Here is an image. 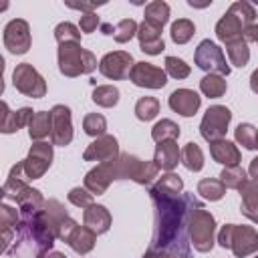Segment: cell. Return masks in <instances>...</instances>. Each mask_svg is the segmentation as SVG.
Here are the masks:
<instances>
[{"mask_svg":"<svg viewBox=\"0 0 258 258\" xmlns=\"http://www.w3.org/2000/svg\"><path fill=\"white\" fill-rule=\"evenodd\" d=\"M149 198L155 212L149 248L163 252L167 258H189V220L191 214L204 204L191 194L165 196L153 187H149Z\"/></svg>","mask_w":258,"mask_h":258,"instance_id":"cell-1","label":"cell"},{"mask_svg":"<svg viewBox=\"0 0 258 258\" xmlns=\"http://www.w3.org/2000/svg\"><path fill=\"white\" fill-rule=\"evenodd\" d=\"M69 214L58 200H46L36 212H20V224L12 248H8L10 258H42L58 240V224Z\"/></svg>","mask_w":258,"mask_h":258,"instance_id":"cell-2","label":"cell"},{"mask_svg":"<svg viewBox=\"0 0 258 258\" xmlns=\"http://www.w3.org/2000/svg\"><path fill=\"white\" fill-rule=\"evenodd\" d=\"M58 71L64 77H81V75H89L93 73L99 64H97V56L83 48L81 42H67V44H58Z\"/></svg>","mask_w":258,"mask_h":258,"instance_id":"cell-3","label":"cell"},{"mask_svg":"<svg viewBox=\"0 0 258 258\" xmlns=\"http://www.w3.org/2000/svg\"><path fill=\"white\" fill-rule=\"evenodd\" d=\"M189 242H191L194 250H198L202 254H206V252H210L214 248V242H216V220L204 206H200L191 214V220H189Z\"/></svg>","mask_w":258,"mask_h":258,"instance_id":"cell-4","label":"cell"},{"mask_svg":"<svg viewBox=\"0 0 258 258\" xmlns=\"http://www.w3.org/2000/svg\"><path fill=\"white\" fill-rule=\"evenodd\" d=\"M194 62L198 64V69L206 71L208 75L214 73V75H222V77H228L230 75V64L224 56V50L210 38L202 40L194 52Z\"/></svg>","mask_w":258,"mask_h":258,"instance_id":"cell-5","label":"cell"},{"mask_svg":"<svg viewBox=\"0 0 258 258\" xmlns=\"http://www.w3.org/2000/svg\"><path fill=\"white\" fill-rule=\"evenodd\" d=\"M12 85L18 93L30 97V99H40L46 95V83L42 75L30 64V62H20L12 71Z\"/></svg>","mask_w":258,"mask_h":258,"instance_id":"cell-6","label":"cell"},{"mask_svg":"<svg viewBox=\"0 0 258 258\" xmlns=\"http://www.w3.org/2000/svg\"><path fill=\"white\" fill-rule=\"evenodd\" d=\"M230 121H232V111L228 107H224V105H212V107H208V111L202 117L200 133H202V137L208 143L220 141V139H224Z\"/></svg>","mask_w":258,"mask_h":258,"instance_id":"cell-7","label":"cell"},{"mask_svg":"<svg viewBox=\"0 0 258 258\" xmlns=\"http://www.w3.org/2000/svg\"><path fill=\"white\" fill-rule=\"evenodd\" d=\"M119 165H121V179H133L139 185H149L159 173L155 161H143L131 153H121Z\"/></svg>","mask_w":258,"mask_h":258,"instance_id":"cell-8","label":"cell"},{"mask_svg":"<svg viewBox=\"0 0 258 258\" xmlns=\"http://www.w3.org/2000/svg\"><path fill=\"white\" fill-rule=\"evenodd\" d=\"M115 179H121L119 157H115L111 161H105V163H97L93 169H89L87 175H85V187L93 196H103Z\"/></svg>","mask_w":258,"mask_h":258,"instance_id":"cell-9","label":"cell"},{"mask_svg":"<svg viewBox=\"0 0 258 258\" xmlns=\"http://www.w3.org/2000/svg\"><path fill=\"white\" fill-rule=\"evenodd\" d=\"M135 67V60L131 56V52L125 50H113L107 52L101 60H99V73L111 81H123L129 79L131 71Z\"/></svg>","mask_w":258,"mask_h":258,"instance_id":"cell-10","label":"cell"},{"mask_svg":"<svg viewBox=\"0 0 258 258\" xmlns=\"http://www.w3.org/2000/svg\"><path fill=\"white\" fill-rule=\"evenodd\" d=\"M22 161H24V169H26L28 179H40L52 163V143L34 141L28 149L26 159H22Z\"/></svg>","mask_w":258,"mask_h":258,"instance_id":"cell-11","label":"cell"},{"mask_svg":"<svg viewBox=\"0 0 258 258\" xmlns=\"http://www.w3.org/2000/svg\"><path fill=\"white\" fill-rule=\"evenodd\" d=\"M2 40H4V46L8 48V52H12V54H24V52H28V48L32 44L28 22L22 20V18H12L4 26Z\"/></svg>","mask_w":258,"mask_h":258,"instance_id":"cell-12","label":"cell"},{"mask_svg":"<svg viewBox=\"0 0 258 258\" xmlns=\"http://www.w3.org/2000/svg\"><path fill=\"white\" fill-rule=\"evenodd\" d=\"M129 81L135 87H143V89H163L167 85V73L161 67H155L151 62H135Z\"/></svg>","mask_w":258,"mask_h":258,"instance_id":"cell-13","label":"cell"},{"mask_svg":"<svg viewBox=\"0 0 258 258\" xmlns=\"http://www.w3.org/2000/svg\"><path fill=\"white\" fill-rule=\"evenodd\" d=\"M52 113V133L50 141L52 145L64 147L73 141V119H71V109L67 105H54L50 109Z\"/></svg>","mask_w":258,"mask_h":258,"instance_id":"cell-14","label":"cell"},{"mask_svg":"<svg viewBox=\"0 0 258 258\" xmlns=\"http://www.w3.org/2000/svg\"><path fill=\"white\" fill-rule=\"evenodd\" d=\"M230 250L234 252L236 258H246L254 252H258V232L254 226H234L232 234V246Z\"/></svg>","mask_w":258,"mask_h":258,"instance_id":"cell-15","label":"cell"},{"mask_svg":"<svg viewBox=\"0 0 258 258\" xmlns=\"http://www.w3.org/2000/svg\"><path fill=\"white\" fill-rule=\"evenodd\" d=\"M119 143L113 135H103V137H97L93 143L87 145L85 153H83V159L85 161H99V163H105V161H111L115 157H119Z\"/></svg>","mask_w":258,"mask_h":258,"instance_id":"cell-16","label":"cell"},{"mask_svg":"<svg viewBox=\"0 0 258 258\" xmlns=\"http://www.w3.org/2000/svg\"><path fill=\"white\" fill-rule=\"evenodd\" d=\"M167 105L171 111H175L181 117H194L202 105V97L194 89H175L169 95Z\"/></svg>","mask_w":258,"mask_h":258,"instance_id":"cell-17","label":"cell"},{"mask_svg":"<svg viewBox=\"0 0 258 258\" xmlns=\"http://www.w3.org/2000/svg\"><path fill=\"white\" fill-rule=\"evenodd\" d=\"M153 161L157 163L159 169H163V171H173V169L177 167V163L181 161V149L177 147V141H175V139H167V141L157 143Z\"/></svg>","mask_w":258,"mask_h":258,"instance_id":"cell-18","label":"cell"},{"mask_svg":"<svg viewBox=\"0 0 258 258\" xmlns=\"http://www.w3.org/2000/svg\"><path fill=\"white\" fill-rule=\"evenodd\" d=\"M111 224H113L111 212H109L105 206H101V204H93V206H89V208L83 212V226L91 228L97 236L109 232Z\"/></svg>","mask_w":258,"mask_h":258,"instance_id":"cell-19","label":"cell"},{"mask_svg":"<svg viewBox=\"0 0 258 258\" xmlns=\"http://www.w3.org/2000/svg\"><path fill=\"white\" fill-rule=\"evenodd\" d=\"M18 224H20V214L12 206L2 204L0 206V230H2V252L4 254L8 252V248L14 242Z\"/></svg>","mask_w":258,"mask_h":258,"instance_id":"cell-20","label":"cell"},{"mask_svg":"<svg viewBox=\"0 0 258 258\" xmlns=\"http://www.w3.org/2000/svg\"><path fill=\"white\" fill-rule=\"evenodd\" d=\"M137 38H139V48L145 52V54H161L163 48H165V42L161 38V30L153 28L151 24H147L145 20L139 24V30H137Z\"/></svg>","mask_w":258,"mask_h":258,"instance_id":"cell-21","label":"cell"},{"mask_svg":"<svg viewBox=\"0 0 258 258\" xmlns=\"http://www.w3.org/2000/svg\"><path fill=\"white\" fill-rule=\"evenodd\" d=\"M210 155L216 163H222L224 167L240 165V159H242L240 149L228 139H220V141L210 143Z\"/></svg>","mask_w":258,"mask_h":258,"instance_id":"cell-22","label":"cell"},{"mask_svg":"<svg viewBox=\"0 0 258 258\" xmlns=\"http://www.w3.org/2000/svg\"><path fill=\"white\" fill-rule=\"evenodd\" d=\"M242 32H244L242 20H240L236 14H232L230 10H228V12L218 20V24H216V36H218V40H222L224 44L230 42V40H234V38H240Z\"/></svg>","mask_w":258,"mask_h":258,"instance_id":"cell-23","label":"cell"},{"mask_svg":"<svg viewBox=\"0 0 258 258\" xmlns=\"http://www.w3.org/2000/svg\"><path fill=\"white\" fill-rule=\"evenodd\" d=\"M240 196H242L240 212L258 226V181L248 179L240 189Z\"/></svg>","mask_w":258,"mask_h":258,"instance_id":"cell-24","label":"cell"},{"mask_svg":"<svg viewBox=\"0 0 258 258\" xmlns=\"http://www.w3.org/2000/svg\"><path fill=\"white\" fill-rule=\"evenodd\" d=\"M52 133V113L50 111H34L28 123V137L32 141H42Z\"/></svg>","mask_w":258,"mask_h":258,"instance_id":"cell-25","label":"cell"},{"mask_svg":"<svg viewBox=\"0 0 258 258\" xmlns=\"http://www.w3.org/2000/svg\"><path fill=\"white\" fill-rule=\"evenodd\" d=\"M143 20H145L147 24H151L153 28L163 30V26H165V24H167V20H169V4H167V2H163V0L149 2V4L145 6Z\"/></svg>","mask_w":258,"mask_h":258,"instance_id":"cell-26","label":"cell"},{"mask_svg":"<svg viewBox=\"0 0 258 258\" xmlns=\"http://www.w3.org/2000/svg\"><path fill=\"white\" fill-rule=\"evenodd\" d=\"M95 242H97V234H95L91 228H87V226H77V230L73 232V236H71V240H69V246H71L77 254L85 256V254H89V252L95 248Z\"/></svg>","mask_w":258,"mask_h":258,"instance_id":"cell-27","label":"cell"},{"mask_svg":"<svg viewBox=\"0 0 258 258\" xmlns=\"http://www.w3.org/2000/svg\"><path fill=\"white\" fill-rule=\"evenodd\" d=\"M226 52H228L230 64H234V67L244 69L248 64V60H250V48H248V42L242 36L226 42Z\"/></svg>","mask_w":258,"mask_h":258,"instance_id":"cell-28","label":"cell"},{"mask_svg":"<svg viewBox=\"0 0 258 258\" xmlns=\"http://www.w3.org/2000/svg\"><path fill=\"white\" fill-rule=\"evenodd\" d=\"M14 202L18 204L20 212H36V210H40V208L44 206V202H46V200L42 198L40 189L26 185V187H24V189L14 198Z\"/></svg>","mask_w":258,"mask_h":258,"instance_id":"cell-29","label":"cell"},{"mask_svg":"<svg viewBox=\"0 0 258 258\" xmlns=\"http://www.w3.org/2000/svg\"><path fill=\"white\" fill-rule=\"evenodd\" d=\"M226 89H228V83H226V77L222 75L210 73L200 81V91L210 99H220L226 93Z\"/></svg>","mask_w":258,"mask_h":258,"instance_id":"cell-30","label":"cell"},{"mask_svg":"<svg viewBox=\"0 0 258 258\" xmlns=\"http://www.w3.org/2000/svg\"><path fill=\"white\" fill-rule=\"evenodd\" d=\"M198 194L208 202H220L226 196V185L216 177H204L198 181Z\"/></svg>","mask_w":258,"mask_h":258,"instance_id":"cell-31","label":"cell"},{"mask_svg":"<svg viewBox=\"0 0 258 258\" xmlns=\"http://www.w3.org/2000/svg\"><path fill=\"white\" fill-rule=\"evenodd\" d=\"M169 34H171V40L175 44H185L196 34V24L189 18H177L175 22H171Z\"/></svg>","mask_w":258,"mask_h":258,"instance_id":"cell-32","label":"cell"},{"mask_svg":"<svg viewBox=\"0 0 258 258\" xmlns=\"http://www.w3.org/2000/svg\"><path fill=\"white\" fill-rule=\"evenodd\" d=\"M91 99L99 107H105V109L115 107L119 103V89L115 85H99V87H95Z\"/></svg>","mask_w":258,"mask_h":258,"instance_id":"cell-33","label":"cell"},{"mask_svg":"<svg viewBox=\"0 0 258 258\" xmlns=\"http://www.w3.org/2000/svg\"><path fill=\"white\" fill-rule=\"evenodd\" d=\"M179 125L171 119H161L153 125L151 129V139L155 143H161V141H167V139H177L179 137Z\"/></svg>","mask_w":258,"mask_h":258,"instance_id":"cell-34","label":"cell"},{"mask_svg":"<svg viewBox=\"0 0 258 258\" xmlns=\"http://www.w3.org/2000/svg\"><path fill=\"white\" fill-rule=\"evenodd\" d=\"M181 163L189 171H202V167H204V153H202L198 143H194V141L185 143V147L181 149Z\"/></svg>","mask_w":258,"mask_h":258,"instance_id":"cell-35","label":"cell"},{"mask_svg":"<svg viewBox=\"0 0 258 258\" xmlns=\"http://www.w3.org/2000/svg\"><path fill=\"white\" fill-rule=\"evenodd\" d=\"M153 189H157L159 194H165V196H179L183 191V179L177 173L167 171L165 175H161L157 179V183L153 185Z\"/></svg>","mask_w":258,"mask_h":258,"instance_id":"cell-36","label":"cell"},{"mask_svg":"<svg viewBox=\"0 0 258 258\" xmlns=\"http://www.w3.org/2000/svg\"><path fill=\"white\" fill-rule=\"evenodd\" d=\"M220 181H222L226 187L240 191V189L244 187V183L248 181V177H246V171H244L240 165H234V167H224V169H222Z\"/></svg>","mask_w":258,"mask_h":258,"instance_id":"cell-37","label":"cell"},{"mask_svg":"<svg viewBox=\"0 0 258 258\" xmlns=\"http://www.w3.org/2000/svg\"><path fill=\"white\" fill-rule=\"evenodd\" d=\"M83 129L89 137H103L107 135V119L101 115V113H87L83 117Z\"/></svg>","mask_w":258,"mask_h":258,"instance_id":"cell-38","label":"cell"},{"mask_svg":"<svg viewBox=\"0 0 258 258\" xmlns=\"http://www.w3.org/2000/svg\"><path fill=\"white\" fill-rule=\"evenodd\" d=\"M159 113V101L155 97H141L135 103V115L139 121H151Z\"/></svg>","mask_w":258,"mask_h":258,"instance_id":"cell-39","label":"cell"},{"mask_svg":"<svg viewBox=\"0 0 258 258\" xmlns=\"http://www.w3.org/2000/svg\"><path fill=\"white\" fill-rule=\"evenodd\" d=\"M137 30H139V24L133 18H123V20L117 22L115 32H113V38H115V42L125 44V42H129L137 34Z\"/></svg>","mask_w":258,"mask_h":258,"instance_id":"cell-40","label":"cell"},{"mask_svg":"<svg viewBox=\"0 0 258 258\" xmlns=\"http://www.w3.org/2000/svg\"><path fill=\"white\" fill-rule=\"evenodd\" d=\"M256 135H258V131H256V127L252 123H240L236 127V131H234L236 141L244 149H256Z\"/></svg>","mask_w":258,"mask_h":258,"instance_id":"cell-41","label":"cell"},{"mask_svg":"<svg viewBox=\"0 0 258 258\" xmlns=\"http://www.w3.org/2000/svg\"><path fill=\"white\" fill-rule=\"evenodd\" d=\"M54 38L58 44H67V42H81V30L73 24V22H60L54 28Z\"/></svg>","mask_w":258,"mask_h":258,"instance_id":"cell-42","label":"cell"},{"mask_svg":"<svg viewBox=\"0 0 258 258\" xmlns=\"http://www.w3.org/2000/svg\"><path fill=\"white\" fill-rule=\"evenodd\" d=\"M165 73L173 79H187L191 69L189 64L183 60V58H177V56H165Z\"/></svg>","mask_w":258,"mask_h":258,"instance_id":"cell-43","label":"cell"},{"mask_svg":"<svg viewBox=\"0 0 258 258\" xmlns=\"http://www.w3.org/2000/svg\"><path fill=\"white\" fill-rule=\"evenodd\" d=\"M228 10H230L232 14H236V16L242 20L244 26H248V24H252V22L256 20V8H254L250 2H246V0H238V2L230 4Z\"/></svg>","mask_w":258,"mask_h":258,"instance_id":"cell-44","label":"cell"},{"mask_svg":"<svg viewBox=\"0 0 258 258\" xmlns=\"http://www.w3.org/2000/svg\"><path fill=\"white\" fill-rule=\"evenodd\" d=\"M67 198H69V202H71L73 206H77V208H81V210H87L89 206L95 204V202H93V194H91L87 187H73V189L67 194Z\"/></svg>","mask_w":258,"mask_h":258,"instance_id":"cell-45","label":"cell"},{"mask_svg":"<svg viewBox=\"0 0 258 258\" xmlns=\"http://www.w3.org/2000/svg\"><path fill=\"white\" fill-rule=\"evenodd\" d=\"M2 119H0V131L2 133H14L18 131V119H16V111L8 109V103L2 101Z\"/></svg>","mask_w":258,"mask_h":258,"instance_id":"cell-46","label":"cell"},{"mask_svg":"<svg viewBox=\"0 0 258 258\" xmlns=\"http://www.w3.org/2000/svg\"><path fill=\"white\" fill-rule=\"evenodd\" d=\"M77 226H79V224H77L71 216H67L64 220H60V224H58V232H56V234H58V240L69 244V240H71L73 232L77 230Z\"/></svg>","mask_w":258,"mask_h":258,"instance_id":"cell-47","label":"cell"},{"mask_svg":"<svg viewBox=\"0 0 258 258\" xmlns=\"http://www.w3.org/2000/svg\"><path fill=\"white\" fill-rule=\"evenodd\" d=\"M97 26H99V16H97V12H89V14H83V16H81L79 30H83V32L89 34V32H95Z\"/></svg>","mask_w":258,"mask_h":258,"instance_id":"cell-48","label":"cell"},{"mask_svg":"<svg viewBox=\"0 0 258 258\" xmlns=\"http://www.w3.org/2000/svg\"><path fill=\"white\" fill-rule=\"evenodd\" d=\"M234 226H236V224H224V226H222V230L218 232V244H220L222 248H226V250H230V246H232Z\"/></svg>","mask_w":258,"mask_h":258,"instance_id":"cell-49","label":"cell"},{"mask_svg":"<svg viewBox=\"0 0 258 258\" xmlns=\"http://www.w3.org/2000/svg\"><path fill=\"white\" fill-rule=\"evenodd\" d=\"M242 38H244L246 42H258V24H256V22H252V24L244 26Z\"/></svg>","mask_w":258,"mask_h":258,"instance_id":"cell-50","label":"cell"},{"mask_svg":"<svg viewBox=\"0 0 258 258\" xmlns=\"http://www.w3.org/2000/svg\"><path fill=\"white\" fill-rule=\"evenodd\" d=\"M69 8L85 10V14H89V12H93V10L97 8V4H93V2H81V4H69Z\"/></svg>","mask_w":258,"mask_h":258,"instance_id":"cell-51","label":"cell"},{"mask_svg":"<svg viewBox=\"0 0 258 258\" xmlns=\"http://www.w3.org/2000/svg\"><path fill=\"white\" fill-rule=\"evenodd\" d=\"M248 175H250L254 181H258V157H254V159L250 161V165H248Z\"/></svg>","mask_w":258,"mask_h":258,"instance_id":"cell-52","label":"cell"},{"mask_svg":"<svg viewBox=\"0 0 258 258\" xmlns=\"http://www.w3.org/2000/svg\"><path fill=\"white\" fill-rule=\"evenodd\" d=\"M141 258H167L163 252H159V250H151V248H147V252L141 256Z\"/></svg>","mask_w":258,"mask_h":258,"instance_id":"cell-53","label":"cell"},{"mask_svg":"<svg viewBox=\"0 0 258 258\" xmlns=\"http://www.w3.org/2000/svg\"><path fill=\"white\" fill-rule=\"evenodd\" d=\"M250 89L258 95V69H256V71H252V75H250Z\"/></svg>","mask_w":258,"mask_h":258,"instance_id":"cell-54","label":"cell"},{"mask_svg":"<svg viewBox=\"0 0 258 258\" xmlns=\"http://www.w3.org/2000/svg\"><path fill=\"white\" fill-rule=\"evenodd\" d=\"M42 258H67V256H64L62 252H56V250H50V252H48V254H44Z\"/></svg>","mask_w":258,"mask_h":258,"instance_id":"cell-55","label":"cell"},{"mask_svg":"<svg viewBox=\"0 0 258 258\" xmlns=\"http://www.w3.org/2000/svg\"><path fill=\"white\" fill-rule=\"evenodd\" d=\"M113 32H115V28L111 24H103V34H113Z\"/></svg>","mask_w":258,"mask_h":258,"instance_id":"cell-56","label":"cell"},{"mask_svg":"<svg viewBox=\"0 0 258 258\" xmlns=\"http://www.w3.org/2000/svg\"><path fill=\"white\" fill-rule=\"evenodd\" d=\"M256 149H258V135H256Z\"/></svg>","mask_w":258,"mask_h":258,"instance_id":"cell-57","label":"cell"},{"mask_svg":"<svg viewBox=\"0 0 258 258\" xmlns=\"http://www.w3.org/2000/svg\"><path fill=\"white\" fill-rule=\"evenodd\" d=\"M256 258H258V256H256Z\"/></svg>","mask_w":258,"mask_h":258,"instance_id":"cell-58","label":"cell"}]
</instances>
